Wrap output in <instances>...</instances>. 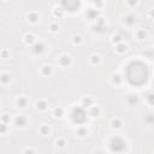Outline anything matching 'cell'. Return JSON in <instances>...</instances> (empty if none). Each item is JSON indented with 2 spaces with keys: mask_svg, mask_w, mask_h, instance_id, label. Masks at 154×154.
I'll list each match as a JSON object with an SVG mask.
<instances>
[{
  "mask_svg": "<svg viewBox=\"0 0 154 154\" xmlns=\"http://www.w3.org/2000/svg\"><path fill=\"white\" fill-rule=\"evenodd\" d=\"M152 99H153V93H152V91H149V93H148V95H147V103H148L149 106H152V105H153Z\"/></svg>",
  "mask_w": 154,
  "mask_h": 154,
  "instance_id": "35",
  "label": "cell"
},
{
  "mask_svg": "<svg viewBox=\"0 0 154 154\" xmlns=\"http://www.w3.org/2000/svg\"><path fill=\"white\" fill-rule=\"evenodd\" d=\"M2 1H6V0H2Z\"/></svg>",
  "mask_w": 154,
  "mask_h": 154,
  "instance_id": "37",
  "label": "cell"
},
{
  "mask_svg": "<svg viewBox=\"0 0 154 154\" xmlns=\"http://www.w3.org/2000/svg\"><path fill=\"white\" fill-rule=\"evenodd\" d=\"M7 130H8L7 124H6V123H4V122H0V135L6 134V132H7Z\"/></svg>",
  "mask_w": 154,
  "mask_h": 154,
  "instance_id": "29",
  "label": "cell"
},
{
  "mask_svg": "<svg viewBox=\"0 0 154 154\" xmlns=\"http://www.w3.org/2000/svg\"><path fill=\"white\" fill-rule=\"evenodd\" d=\"M109 147H111V150L112 152H123L126 147V141L119 136V135H116L113 137H111L109 140Z\"/></svg>",
  "mask_w": 154,
  "mask_h": 154,
  "instance_id": "2",
  "label": "cell"
},
{
  "mask_svg": "<svg viewBox=\"0 0 154 154\" xmlns=\"http://www.w3.org/2000/svg\"><path fill=\"white\" fill-rule=\"evenodd\" d=\"M63 14H64V10L61 8V7H55L54 10H53V16L54 17H63Z\"/></svg>",
  "mask_w": 154,
  "mask_h": 154,
  "instance_id": "27",
  "label": "cell"
},
{
  "mask_svg": "<svg viewBox=\"0 0 154 154\" xmlns=\"http://www.w3.org/2000/svg\"><path fill=\"white\" fill-rule=\"evenodd\" d=\"M123 81H124V78H123L119 73H113L112 77H111V82H112V84H114V85H120V84L123 83Z\"/></svg>",
  "mask_w": 154,
  "mask_h": 154,
  "instance_id": "17",
  "label": "cell"
},
{
  "mask_svg": "<svg viewBox=\"0 0 154 154\" xmlns=\"http://www.w3.org/2000/svg\"><path fill=\"white\" fill-rule=\"evenodd\" d=\"M35 107H36L37 111H41V112L47 111V109H48V102H47L45 99H40V100L36 101Z\"/></svg>",
  "mask_w": 154,
  "mask_h": 154,
  "instance_id": "10",
  "label": "cell"
},
{
  "mask_svg": "<svg viewBox=\"0 0 154 154\" xmlns=\"http://www.w3.org/2000/svg\"><path fill=\"white\" fill-rule=\"evenodd\" d=\"M134 35H135V37H136L137 41H144L148 37V32L144 29H137Z\"/></svg>",
  "mask_w": 154,
  "mask_h": 154,
  "instance_id": "11",
  "label": "cell"
},
{
  "mask_svg": "<svg viewBox=\"0 0 154 154\" xmlns=\"http://www.w3.org/2000/svg\"><path fill=\"white\" fill-rule=\"evenodd\" d=\"M100 61H101V58H100V55H97V54H93V55H90V58H89V63H90L91 65H99Z\"/></svg>",
  "mask_w": 154,
  "mask_h": 154,
  "instance_id": "24",
  "label": "cell"
},
{
  "mask_svg": "<svg viewBox=\"0 0 154 154\" xmlns=\"http://www.w3.org/2000/svg\"><path fill=\"white\" fill-rule=\"evenodd\" d=\"M111 126H112L113 129H120V128L123 126L122 119H119V118H113V119L111 120Z\"/></svg>",
  "mask_w": 154,
  "mask_h": 154,
  "instance_id": "21",
  "label": "cell"
},
{
  "mask_svg": "<svg viewBox=\"0 0 154 154\" xmlns=\"http://www.w3.org/2000/svg\"><path fill=\"white\" fill-rule=\"evenodd\" d=\"M122 41H123V38H122V36H120L119 34H114V35H112L111 42H112L113 45H117V43H119V42H122Z\"/></svg>",
  "mask_w": 154,
  "mask_h": 154,
  "instance_id": "25",
  "label": "cell"
},
{
  "mask_svg": "<svg viewBox=\"0 0 154 154\" xmlns=\"http://www.w3.org/2000/svg\"><path fill=\"white\" fill-rule=\"evenodd\" d=\"M136 23V17L134 14H128L124 17V24H126L128 26H132Z\"/></svg>",
  "mask_w": 154,
  "mask_h": 154,
  "instance_id": "18",
  "label": "cell"
},
{
  "mask_svg": "<svg viewBox=\"0 0 154 154\" xmlns=\"http://www.w3.org/2000/svg\"><path fill=\"white\" fill-rule=\"evenodd\" d=\"M93 99L90 97V96H83L82 99H81V106L83 107V108H89L91 105H93Z\"/></svg>",
  "mask_w": 154,
  "mask_h": 154,
  "instance_id": "16",
  "label": "cell"
},
{
  "mask_svg": "<svg viewBox=\"0 0 154 154\" xmlns=\"http://www.w3.org/2000/svg\"><path fill=\"white\" fill-rule=\"evenodd\" d=\"M49 30H51L52 32H57V31L59 30V24H58V23H51V24H49Z\"/></svg>",
  "mask_w": 154,
  "mask_h": 154,
  "instance_id": "32",
  "label": "cell"
},
{
  "mask_svg": "<svg viewBox=\"0 0 154 154\" xmlns=\"http://www.w3.org/2000/svg\"><path fill=\"white\" fill-rule=\"evenodd\" d=\"M82 41H83V38H82V36H81V35L76 34V35H73V36H72V42H73L75 45H81V43H82Z\"/></svg>",
  "mask_w": 154,
  "mask_h": 154,
  "instance_id": "28",
  "label": "cell"
},
{
  "mask_svg": "<svg viewBox=\"0 0 154 154\" xmlns=\"http://www.w3.org/2000/svg\"><path fill=\"white\" fill-rule=\"evenodd\" d=\"M40 73H41L42 76L48 77V76H51V75L53 73V67H52L51 65H43V66H41V69H40Z\"/></svg>",
  "mask_w": 154,
  "mask_h": 154,
  "instance_id": "14",
  "label": "cell"
},
{
  "mask_svg": "<svg viewBox=\"0 0 154 154\" xmlns=\"http://www.w3.org/2000/svg\"><path fill=\"white\" fill-rule=\"evenodd\" d=\"M13 123L17 128H25L29 123L28 118L24 116V114H20V116H16L14 119H13Z\"/></svg>",
  "mask_w": 154,
  "mask_h": 154,
  "instance_id": "6",
  "label": "cell"
},
{
  "mask_svg": "<svg viewBox=\"0 0 154 154\" xmlns=\"http://www.w3.org/2000/svg\"><path fill=\"white\" fill-rule=\"evenodd\" d=\"M64 113H65V111H64V108L63 107H55L54 108V111H53V116H54V118H61L63 116H64Z\"/></svg>",
  "mask_w": 154,
  "mask_h": 154,
  "instance_id": "23",
  "label": "cell"
},
{
  "mask_svg": "<svg viewBox=\"0 0 154 154\" xmlns=\"http://www.w3.org/2000/svg\"><path fill=\"white\" fill-rule=\"evenodd\" d=\"M64 12H76L81 7V1L79 0H61V6H60Z\"/></svg>",
  "mask_w": 154,
  "mask_h": 154,
  "instance_id": "3",
  "label": "cell"
},
{
  "mask_svg": "<svg viewBox=\"0 0 154 154\" xmlns=\"http://www.w3.org/2000/svg\"><path fill=\"white\" fill-rule=\"evenodd\" d=\"M87 16H88L90 19H96V17H97V11L94 10V8H90V10L87 12Z\"/></svg>",
  "mask_w": 154,
  "mask_h": 154,
  "instance_id": "26",
  "label": "cell"
},
{
  "mask_svg": "<svg viewBox=\"0 0 154 154\" xmlns=\"http://www.w3.org/2000/svg\"><path fill=\"white\" fill-rule=\"evenodd\" d=\"M147 123H148L149 125L153 123V116H152V114H148V118H147Z\"/></svg>",
  "mask_w": 154,
  "mask_h": 154,
  "instance_id": "36",
  "label": "cell"
},
{
  "mask_svg": "<svg viewBox=\"0 0 154 154\" xmlns=\"http://www.w3.org/2000/svg\"><path fill=\"white\" fill-rule=\"evenodd\" d=\"M57 63L61 67H70L71 64H72V59H71V57L69 54H61V55L58 57Z\"/></svg>",
  "mask_w": 154,
  "mask_h": 154,
  "instance_id": "5",
  "label": "cell"
},
{
  "mask_svg": "<svg viewBox=\"0 0 154 154\" xmlns=\"http://www.w3.org/2000/svg\"><path fill=\"white\" fill-rule=\"evenodd\" d=\"M26 20L29 23H31V24H36L40 20V14L37 12H35V11H31V12L26 13Z\"/></svg>",
  "mask_w": 154,
  "mask_h": 154,
  "instance_id": "8",
  "label": "cell"
},
{
  "mask_svg": "<svg viewBox=\"0 0 154 154\" xmlns=\"http://www.w3.org/2000/svg\"><path fill=\"white\" fill-rule=\"evenodd\" d=\"M125 2H126V5H128L130 8H134V7L137 6L138 0H125Z\"/></svg>",
  "mask_w": 154,
  "mask_h": 154,
  "instance_id": "30",
  "label": "cell"
},
{
  "mask_svg": "<svg viewBox=\"0 0 154 154\" xmlns=\"http://www.w3.org/2000/svg\"><path fill=\"white\" fill-rule=\"evenodd\" d=\"M30 49H31V52H32L35 55H41V54L46 51V45H45L42 41H37V40H36V42L30 46Z\"/></svg>",
  "mask_w": 154,
  "mask_h": 154,
  "instance_id": "4",
  "label": "cell"
},
{
  "mask_svg": "<svg viewBox=\"0 0 154 154\" xmlns=\"http://www.w3.org/2000/svg\"><path fill=\"white\" fill-rule=\"evenodd\" d=\"M88 114H89L90 117H93V118H97V117H100V114H101V108H100L99 106L91 105V106L89 107Z\"/></svg>",
  "mask_w": 154,
  "mask_h": 154,
  "instance_id": "12",
  "label": "cell"
},
{
  "mask_svg": "<svg viewBox=\"0 0 154 154\" xmlns=\"http://www.w3.org/2000/svg\"><path fill=\"white\" fill-rule=\"evenodd\" d=\"M23 41H24L28 46H31L32 43H35V42H36V37H35V35H34V34L28 32V34H25V35L23 36Z\"/></svg>",
  "mask_w": 154,
  "mask_h": 154,
  "instance_id": "13",
  "label": "cell"
},
{
  "mask_svg": "<svg viewBox=\"0 0 154 154\" xmlns=\"http://www.w3.org/2000/svg\"><path fill=\"white\" fill-rule=\"evenodd\" d=\"M38 131H40V134H41L42 136H47V135H49V132H51V128H49L48 125H46V124H42V125L38 128Z\"/></svg>",
  "mask_w": 154,
  "mask_h": 154,
  "instance_id": "22",
  "label": "cell"
},
{
  "mask_svg": "<svg viewBox=\"0 0 154 154\" xmlns=\"http://www.w3.org/2000/svg\"><path fill=\"white\" fill-rule=\"evenodd\" d=\"M0 57L4 59H7L10 57V51L7 49H0Z\"/></svg>",
  "mask_w": 154,
  "mask_h": 154,
  "instance_id": "33",
  "label": "cell"
},
{
  "mask_svg": "<svg viewBox=\"0 0 154 154\" xmlns=\"http://www.w3.org/2000/svg\"><path fill=\"white\" fill-rule=\"evenodd\" d=\"M116 52H117L118 54H124V53H126V52H128V45L124 43L123 41L119 42V43H117V45H116Z\"/></svg>",
  "mask_w": 154,
  "mask_h": 154,
  "instance_id": "15",
  "label": "cell"
},
{
  "mask_svg": "<svg viewBox=\"0 0 154 154\" xmlns=\"http://www.w3.org/2000/svg\"><path fill=\"white\" fill-rule=\"evenodd\" d=\"M124 101L128 106L134 107V106H137V103H138V96L136 94H128L126 97L124 99Z\"/></svg>",
  "mask_w": 154,
  "mask_h": 154,
  "instance_id": "7",
  "label": "cell"
},
{
  "mask_svg": "<svg viewBox=\"0 0 154 154\" xmlns=\"http://www.w3.org/2000/svg\"><path fill=\"white\" fill-rule=\"evenodd\" d=\"M76 134H77L79 137H85V136L88 135V130H87V128H85V126H83V125L81 124V125L77 128Z\"/></svg>",
  "mask_w": 154,
  "mask_h": 154,
  "instance_id": "20",
  "label": "cell"
},
{
  "mask_svg": "<svg viewBox=\"0 0 154 154\" xmlns=\"http://www.w3.org/2000/svg\"><path fill=\"white\" fill-rule=\"evenodd\" d=\"M70 118H71V122L73 124L81 125L87 120V112L84 111V108L82 106L75 107L70 113Z\"/></svg>",
  "mask_w": 154,
  "mask_h": 154,
  "instance_id": "1",
  "label": "cell"
},
{
  "mask_svg": "<svg viewBox=\"0 0 154 154\" xmlns=\"http://www.w3.org/2000/svg\"><path fill=\"white\" fill-rule=\"evenodd\" d=\"M28 103H29V100H28V97L26 96H18L17 99H16V106L18 107V108H26L28 107Z\"/></svg>",
  "mask_w": 154,
  "mask_h": 154,
  "instance_id": "9",
  "label": "cell"
},
{
  "mask_svg": "<svg viewBox=\"0 0 154 154\" xmlns=\"http://www.w3.org/2000/svg\"><path fill=\"white\" fill-rule=\"evenodd\" d=\"M10 81H11V76H10V73H7V72H2V73H0V83H1V84L6 85V84L10 83Z\"/></svg>",
  "mask_w": 154,
  "mask_h": 154,
  "instance_id": "19",
  "label": "cell"
},
{
  "mask_svg": "<svg viewBox=\"0 0 154 154\" xmlns=\"http://www.w3.org/2000/svg\"><path fill=\"white\" fill-rule=\"evenodd\" d=\"M1 122L6 123V124H10V122H11L10 114H2V116H1Z\"/></svg>",
  "mask_w": 154,
  "mask_h": 154,
  "instance_id": "34",
  "label": "cell"
},
{
  "mask_svg": "<svg viewBox=\"0 0 154 154\" xmlns=\"http://www.w3.org/2000/svg\"><path fill=\"white\" fill-rule=\"evenodd\" d=\"M55 144H57V147H59V148H63V147H65V144H66V141L64 140V138H58L57 141H55Z\"/></svg>",
  "mask_w": 154,
  "mask_h": 154,
  "instance_id": "31",
  "label": "cell"
}]
</instances>
